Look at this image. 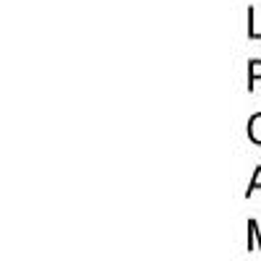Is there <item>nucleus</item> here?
<instances>
[{
  "mask_svg": "<svg viewBox=\"0 0 261 261\" xmlns=\"http://www.w3.org/2000/svg\"><path fill=\"white\" fill-rule=\"evenodd\" d=\"M248 76H251V86H253L256 79H261V60H253V63H251V73H248Z\"/></svg>",
  "mask_w": 261,
  "mask_h": 261,
  "instance_id": "f03ea898",
  "label": "nucleus"
},
{
  "mask_svg": "<svg viewBox=\"0 0 261 261\" xmlns=\"http://www.w3.org/2000/svg\"><path fill=\"white\" fill-rule=\"evenodd\" d=\"M248 136H251V141L261 144V113L251 118V123H248Z\"/></svg>",
  "mask_w": 261,
  "mask_h": 261,
  "instance_id": "f257e3e1",
  "label": "nucleus"
},
{
  "mask_svg": "<svg viewBox=\"0 0 261 261\" xmlns=\"http://www.w3.org/2000/svg\"><path fill=\"white\" fill-rule=\"evenodd\" d=\"M256 188H261V167H256V175H253V180H251V186H248V193L256 191Z\"/></svg>",
  "mask_w": 261,
  "mask_h": 261,
  "instance_id": "7ed1b4c3",
  "label": "nucleus"
}]
</instances>
